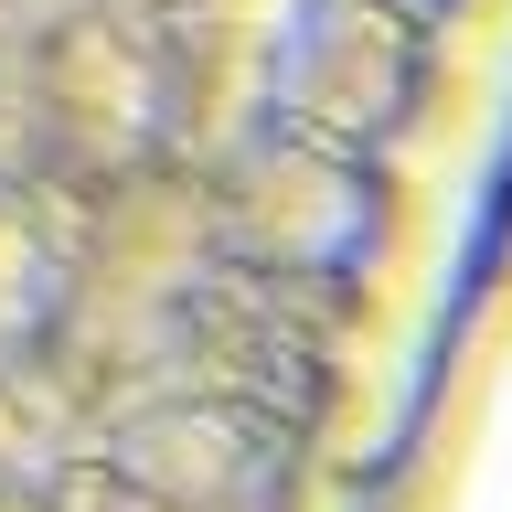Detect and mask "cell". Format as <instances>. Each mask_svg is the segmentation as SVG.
Instances as JSON below:
<instances>
[{"mask_svg": "<svg viewBox=\"0 0 512 512\" xmlns=\"http://www.w3.org/2000/svg\"><path fill=\"white\" fill-rule=\"evenodd\" d=\"M224 224H235V246L267 256V267H331V256L363 246V224H374V192L352 171L342 139H256L235 192H224Z\"/></svg>", "mask_w": 512, "mask_h": 512, "instance_id": "6da1fadb", "label": "cell"}, {"mask_svg": "<svg viewBox=\"0 0 512 512\" xmlns=\"http://www.w3.org/2000/svg\"><path fill=\"white\" fill-rule=\"evenodd\" d=\"M64 310V235L32 203H0V363Z\"/></svg>", "mask_w": 512, "mask_h": 512, "instance_id": "7a4b0ae2", "label": "cell"}]
</instances>
